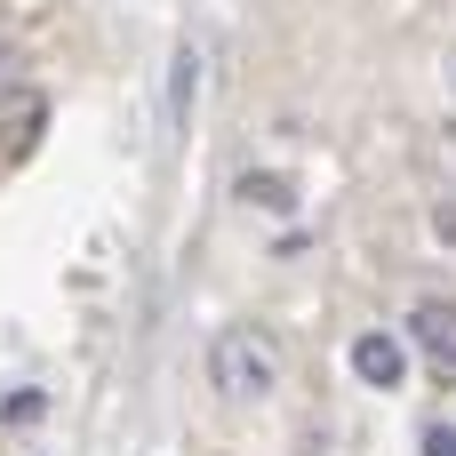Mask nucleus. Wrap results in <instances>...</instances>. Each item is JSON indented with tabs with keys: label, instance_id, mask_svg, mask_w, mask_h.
I'll list each match as a JSON object with an SVG mask.
<instances>
[{
	"label": "nucleus",
	"instance_id": "nucleus-8",
	"mask_svg": "<svg viewBox=\"0 0 456 456\" xmlns=\"http://www.w3.org/2000/svg\"><path fill=\"white\" fill-rule=\"evenodd\" d=\"M425 456H456V433H449V425H433V433H425Z\"/></svg>",
	"mask_w": 456,
	"mask_h": 456
},
{
	"label": "nucleus",
	"instance_id": "nucleus-4",
	"mask_svg": "<svg viewBox=\"0 0 456 456\" xmlns=\"http://www.w3.org/2000/svg\"><path fill=\"white\" fill-rule=\"evenodd\" d=\"M353 377L377 385V393H401V385H409V353H401V337H385V329L353 337Z\"/></svg>",
	"mask_w": 456,
	"mask_h": 456
},
{
	"label": "nucleus",
	"instance_id": "nucleus-3",
	"mask_svg": "<svg viewBox=\"0 0 456 456\" xmlns=\"http://www.w3.org/2000/svg\"><path fill=\"white\" fill-rule=\"evenodd\" d=\"M409 345H417L441 377L456 369V305H449V297H425V305L409 313Z\"/></svg>",
	"mask_w": 456,
	"mask_h": 456
},
{
	"label": "nucleus",
	"instance_id": "nucleus-6",
	"mask_svg": "<svg viewBox=\"0 0 456 456\" xmlns=\"http://www.w3.org/2000/svg\"><path fill=\"white\" fill-rule=\"evenodd\" d=\"M240 208H265V216H289V208H297V184H289L281 168H248V176H240Z\"/></svg>",
	"mask_w": 456,
	"mask_h": 456
},
{
	"label": "nucleus",
	"instance_id": "nucleus-2",
	"mask_svg": "<svg viewBox=\"0 0 456 456\" xmlns=\"http://www.w3.org/2000/svg\"><path fill=\"white\" fill-rule=\"evenodd\" d=\"M40 128H48V96L40 88H8L0 96V160H32Z\"/></svg>",
	"mask_w": 456,
	"mask_h": 456
},
{
	"label": "nucleus",
	"instance_id": "nucleus-10",
	"mask_svg": "<svg viewBox=\"0 0 456 456\" xmlns=\"http://www.w3.org/2000/svg\"><path fill=\"white\" fill-rule=\"evenodd\" d=\"M0 64H8V48H0Z\"/></svg>",
	"mask_w": 456,
	"mask_h": 456
},
{
	"label": "nucleus",
	"instance_id": "nucleus-1",
	"mask_svg": "<svg viewBox=\"0 0 456 456\" xmlns=\"http://www.w3.org/2000/svg\"><path fill=\"white\" fill-rule=\"evenodd\" d=\"M208 385H216L224 401H265V393L281 385V353H273L256 329H216V345H208Z\"/></svg>",
	"mask_w": 456,
	"mask_h": 456
},
{
	"label": "nucleus",
	"instance_id": "nucleus-5",
	"mask_svg": "<svg viewBox=\"0 0 456 456\" xmlns=\"http://www.w3.org/2000/svg\"><path fill=\"white\" fill-rule=\"evenodd\" d=\"M192 96H200V48L184 40V48L168 56V120H176V128H192Z\"/></svg>",
	"mask_w": 456,
	"mask_h": 456
},
{
	"label": "nucleus",
	"instance_id": "nucleus-7",
	"mask_svg": "<svg viewBox=\"0 0 456 456\" xmlns=\"http://www.w3.org/2000/svg\"><path fill=\"white\" fill-rule=\"evenodd\" d=\"M417 160H425L433 176H449V184H456V128H425V144H417Z\"/></svg>",
	"mask_w": 456,
	"mask_h": 456
},
{
	"label": "nucleus",
	"instance_id": "nucleus-9",
	"mask_svg": "<svg viewBox=\"0 0 456 456\" xmlns=\"http://www.w3.org/2000/svg\"><path fill=\"white\" fill-rule=\"evenodd\" d=\"M433 232H441V240H456V200H441V208H433Z\"/></svg>",
	"mask_w": 456,
	"mask_h": 456
}]
</instances>
